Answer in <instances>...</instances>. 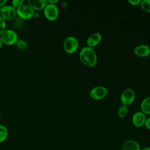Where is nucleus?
<instances>
[{
    "label": "nucleus",
    "mask_w": 150,
    "mask_h": 150,
    "mask_svg": "<svg viewBox=\"0 0 150 150\" xmlns=\"http://www.w3.org/2000/svg\"><path fill=\"white\" fill-rule=\"evenodd\" d=\"M79 57L81 62L89 67L95 66L97 60L96 52L89 46H84L81 49L79 53Z\"/></svg>",
    "instance_id": "1"
},
{
    "label": "nucleus",
    "mask_w": 150,
    "mask_h": 150,
    "mask_svg": "<svg viewBox=\"0 0 150 150\" xmlns=\"http://www.w3.org/2000/svg\"><path fill=\"white\" fill-rule=\"evenodd\" d=\"M6 21L0 17V35L4 31H5L6 29Z\"/></svg>",
    "instance_id": "21"
},
{
    "label": "nucleus",
    "mask_w": 150,
    "mask_h": 150,
    "mask_svg": "<svg viewBox=\"0 0 150 150\" xmlns=\"http://www.w3.org/2000/svg\"><path fill=\"white\" fill-rule=\"evenodd\" d=\"M108 91L105 87L98 86L93 88L90 91V96L94 100H100L104 98L107 94Z\"/></svg>",
    "instance_id": "8"
},
{
    "label": "nucleus",
    "mask_w": 150,
    "mask_h": 150,
    "mask_svg": "<svg viewBox=\"0 0 150 150\" xmlns=\"http://www.w3.org/2000/svg\"><path fill=\"white\" fill-rule=\"evenodd\" d=\"M142 112L145 114H150V97L145 98L141 104Z\"/></svg>",
    "instance_id": "14"
},
{
    "label": "nucleus",
    "mask_w": 150,
    "mask_h": 150,
    "mask_svg": "<svg viewBox=\"0 0 150 150\" xmlns=\"http://www.w3.org/2000/svg\"><path fill=\"white\" fill-rule=\"evenodd\" d=\"M116 150H121V149H116Z\"/></svg>",
    "instance_id": "30"
},
{
    "label": "nucleus",
    "mask_w": 150,
    "mask_h": 150,
    "mask_svg": "<svg viewBox=\"0 0 150 150\" xmlns=\"http://www.w3.org/2000/svg\"><path fill=\"white\" fill-rule=\"evenodd\" d=\"M146 120V117L144 113L142 111L135 112L132 117V124L136 127H139L144 125Z\"/></svg>",
    "instance_id": "9"
},
{
    "label": "nucleus",
    "mask_w": 150,
    "mask_h": 150,
    "mask_svg": "<svg viewBox=\"0 0 150 150\" xmlns=\"http://www.w3.org/2000/svg\"><path fill=\"white\" fill-rule=\"evenodd\" d=\"M140 150H150V146H145L142 148H141Z\"/></svg>",
    "instance_id": "27"
},
{
    "label": "nucleus",
    "mask_w": 150,
    "mask_h": 150,
    "mask_svg": "<svg viewBox=\"0 0 150 150\" xmlns=\"http://www.w3.org/2000/svg\"><path fill=\"white\" fill-rule=\"evenodd\" d=\"M79 46V40L74 36L67 37L63 42V48L68 53L74 52Z\"/></svg>",
    "instance_id": "6"
},
{
    "label": "nucleus",
    "mask_w": 150,
    "mask_h": 150,
    "mask_svg": "<svg viewBox=\"0 0 150 150\" xmlns=\"http://www.w3.org/2000/svg\"><path fill=\"white\" fill-rule=\"evenodd\" d=\"M3 44L11 46L15 45L18 40V34L12 29H6L0 35Z\"/></svg>",
    "instance_id": "2"
},
{
    "label": "nucleus",
    "mask_w": 150,
    "mask_h": 150,
    "mask_svg": "<svg viewBox=\"0 0 150 150\" xmlns=\"http://www.w3.org/2000/svg\"><path fill=\"white\" fill-rule=\"evenodd\" d=\"M16 47L21 51H25L28 48V43L23 39H18L15 43Z\"/></svg>",
    "instance_id": "16"
},
{
    "label": "nucleus",
    "mask_w": 150,
    "mask_h": 150,
    "mask_svg": "<svg viewBox=\"0 0 150 150\" xmlns=\"http://www.w3.org/2000/svg\"><path fill=\"white\" fill-rule=\"evenodd\" d=\"M102 39L101 35L98 32H94L91 34L87 39V44L89 47H93L98 45Z\"/></svg>",
    "instance_id": "11"
},
{
    "label": "nucleus",
    "mask_w": 150,
    "mask_h": 150,
    "mask_svg": "<svg viewBox=\"0 0 150 150\" xmlns=\"http://www.w3.org/2000/svg\"><path fill=\"white\" fill-rule=\"evenodd\" d=\"M140 4L143 10L146 12H150V0L141 1Z\"/></svg>",
    "instance_id": "19"
},
{
    "label": "nucleus",
    "mask_w": 150,
    "mask_h": 150,
    "mask_svg": "<svg viewBox=\"0 0 150 150\" xmlns=\"http://www.w3.org/2000/svg\"><path fill=\"white\" fill-rule=\"evenodd\" d=\"M16 16V9L12 5H5L0 8V17L5 21H13Z\"/></svg>",
    "instance_id": "4"
},
{
    "label": "nucleus",
    "mask_w": 150,
    "mask_h": 150,
    "mask_svg": "<svg viewBox=\"0 0 150 150\" xmlns=\"http://www.w3.org/2000/svg\"><path fill=\"white\" fill-rule=\"evenodd\" d=\"M28 5H29L34 11H39L43 10L46 5L47 4V0H28Z\"/></svg>",
    "instance_id": "10"
},
{
    "label": "nucleus",
    "mask_w": 150,
    "mask_h": 150,
    "mask_svg": "<svg viewBox=\"0 0 150 150\" xmlns=\"http://www.w3.org/2000/svg\"><path fill=\"white\" fill-rule=\"evenodd\" d=\"M13 26L16 29L21 30L24 26V21L19 17H16L13 21Z\"/></svg>",
    "instance_id": "17"
},
{
    "label": "nucleus",
    "mask_w": 150,
    "mask_h": 150,
    "mask_svg": "<svg viewBox=\"0 0 150 150\" xmlns=\"http://www.w3.org/2000/svg\"><path fill=\"white\" fill-rule=\"evenodd\" d=\"M7 2L6 0H0V8L4 6Z\"/></svg>",
    "instance_id": "24"
},
{
    "label": "nucleus",
    "mask_w": 150,
    "mask_h": 150,
    "mask_svg": "<svg viewBox=\"0 0 150 150\" xmlns=\"http://www.w3.org/2000/svg\"><path fill=\"white\" fill-rule=\"evenodd\" d=\"M40 17V14L39 12H35L34 13V15H33V18H39Z\"/></svg>",
    "instance_id": "26"
},
{
    "label": "nucleus",
    "mask_w": 150,
    "mask_h": 150,
    "mask_svg": "<svg viewBox=\"0 0 150 150\" xmlns=\"http://www.w3.org/2000/svg\"><path fill=\"white\" fill-rule=\"evenodd\" d=\"M24 1L23 0H13L12 1V6L15 8L16 9L22 5L24 4Z\"/></svg>",
    "instance_id": "20"
},
{
    "label": "nucleus",
    "mask_w": 150,
    "mask_h": 150,
    "mask_svg": "<svg viewBox=\"0 0 150 150\" xmlns=\"http://www.w3.org/2000/svg\"><path fill=\"white\" fill-rule=\"evenodd\" d=\"M139 144L135 140L128 139L125 141L122 146L121 150H140Z\"/></svg>",
    "instance_id": "13"
},
{
    "label": "nucleus",
    "mask_w": 150,
    "mask_h": 150,
    "mask_svg": "<svg viewBox=\"0 0 150 150\" xmlns=\"http://www.w3.org/2000/svg\"><path fill=\"white\" fill-rule=\"evenodd\" d=\"M144 125L147 129L150 130V117L146 118V120L144 123Z\"/></svg>",
    "instance_id": "22"
},
{
    "label": "nucleus",
    "mask_w": 150,
    "mask_h": 150,
    "mask_svg": "<svg viewBox=\"0 0 150 150\" xmlns=\"http://www.w3.org/2000/svg\"><path fill=\"white\" fill-rule=\"evenodd\" d=\"M35 11L28 5L23 4L16 9L18 17L24 20H28L33 18Z\"/></svg>",
    "instance_id": "5"
},
{
    "label": "nucleus",
    "mask_w": 150,
    "mask_h": 150,
    "mask_svg": "<svg viewBox=\"0 0 150 150\" xmlns=\"http://www.w3.org/2000/svg\"><path fill=\"white\" fill-rule=\"evenodd\" d=\"M141 2V0H128V2L130 3L131 5H137L140 4Z\"/></svg>",
    "instance_id": "23"
},
{
    "label": "nucleus",
    "mask_w": 150,
    "mask_h": 150,
    "mask_svg": "<svg viewBox=\"0 0 150 150\" xmlns=\"http://www.w3.org/2000/svg\"><path fill=\"white\" fill-rule=\"evenodd\" d=\"M134 52L139 56L146 57L150 54V47L146 45H139L135 47Z\"/></svg>",
    "instance_id": "12"
},
{
    "label": "nucleus",
    "mask_w": 150,
    "mask_h": 150,
    "mask_svg": "<svg viewBox=\"0 0 150 150\" xmlns=\"http://www.w3.org/2000/svg\"><path fill=\"white\" fill-rule=\"evenodd\" d=\"M2 46H3V42H2V41L1 40V38L0 37V49L2 48Z\"/></svg>",
    "instance_id": "28"
},
{
    "label": "nucleus",
    "mask_w": 150,
    "mask_h": 150,
    "mask_svg": "<svg viewBox=\"0 0 150 150\" xmlns=\"http://www.w3.org/2000/svg\"><path fill=\"white\" fill-rule=\"evenodd\" d=\"M8 137V130L4 125H0V143L6 141Z\"/></svg>",
    "instance_id": "15"
},
{
    "label": "nucleus",
    "mask_w": 150,
    "mask_h": 150,
    "mask_svg": "<svg viewBox=\"0 0 150 150\" xmlns=\"http://www.w3.org/2000/svg\"><path fill=\"white\" fill-rule=\"evenodd\" d=\"M1 112H0V118H1Z\"/></svg>",
    "instance_id": "29"
},
{
    "label": "nucleus",
    "mask_w": 150,
    "mask_h": 150,
    "mask_svg": "<svg viewBox=\"0 0 150 150\" xmlns=\"http://www.w3.org/2000/svg\"><path fill=\"white\" fill-rule=\"evenodd\" d=\"M59 13V9L56 4L47 3L43 9V13L45 18L50 21H54L57 19Z\"/></svg>",
    "instance_id": "3"
},
{
    "label": "nucleus",
    "mask_w": 150,
    "mask_h": 150,
    "mask_svg": "<svg viewBox=\"0 0 150 150\" xmlns=\"http://www.w3.org/2000/svg\"><path fill=\"white\" fill-rule=\"evenodd\" d=\"M59 1L58 0H49L47 1V3L52 4H56Z\"/></svg>",
    "instance_id": "25"
},
{
    "label": "nucleus",
    "mask_w": 150,
    "mask_h": 150,
    "mask_svg": "<svg viewBox=\"0 0 150 150\" xmlns=\"http://www.w3.org/2000/svg\"><path fill=\"white\" fill-rule=\"evenodd\" d=\"M135 94L134 90L131 88H128L124 90L121 95V101L124 105H129L134 100Z\"/></svg>",
    "instance_id": "7"
},
{
    "label": "nucleus",
    "mask_w": 150,
    "mask_h": 150,
    "mask_svg": "<svg viewBox=\"0 0 150 150\" xmlns=\"http://www.w3.org/2000/svg\"><path fill=\"white\" fill-rule=\"evenodd\" d=\"M128 112V106L126 105H122L118 110V115L120 118L125 117Z\"/></svg>",
    "instance_id": "18"
}]
</instances>
